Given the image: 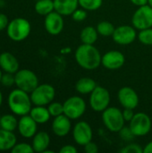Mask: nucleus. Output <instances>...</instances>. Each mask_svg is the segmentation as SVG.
<instances>
[{"label": "nucleus", "mask_w": 152, "mask_h": 153, "mask_svg": "<svg viewBox=\"0 0 152 153\" xmlns=\"http://www.w3.org/2000/svg\"><path fill=\"white\" fill-rule=\"evenodd\" d=\"M50 115L52 117H57L62 114H64V105L59 103V102H53L50 103L48 108H47Z\"/></svg>", "instance_id": "nucleus-30"}, {"label": "nucleus", "mask_w": 152, "mask_h": 153, "mask_svg": "<svg viewBox=\"0 0 152 153\" xmlns=\"http://www.w3.org/2000/svg\"><path fill=\"white\" fill-rule=\"evenodd\" d=\"M18 126L17 119L12 115H4L0 117V127L2 129L13 132Z\"/></svg>", "instance_id": "nucleus-26"}, {"label": "nucleus", "mask_w": 152, "mask_h": 153, "mask_svg": "<svg viewBox=\"0 0 152 153\" xmlns=\"http://www.w3.org/2000/svg\"><path fill=\"white\" fill-rule=\"evenodd\" d=\"M72 17L76 22H82V21H84L87 18V12L83 8H82V9H78L77 8L72 13Z\"/></svg>", "instance_id": "nucleus-33"}, {"label": "nucleus", "mask_w": 152, "mask_h": 153, "mask_svg": "<svg viewBox=\"0 0 152 153\" xmlns=\"http://www.w3.org/2000/svg\"><path fill=\"white\" fill-rule=\"evenodd\" d=\"M138 39L139 40L147 46H151L152 45V29H144L142 30L139 34H138Z\"/></svg>", "instance_id": "nucleus-29"}, {"label": "nucleus", "mask_w": 152, "mask_h": 153, "mask_svg": "<svg viewBox=\"0 0 152 153\" xmlns=\"http://www.w3.org/2000/svg\"><path fill=\"white\" fill-rule=\"evenodd\" d=\"M8 19L7 16L4 13H0V30H3L8 26Z\"/></svg>", "instance_id": "nucleus-39"}, {"label": "nucleus", "mask_w": 152, "mask_h": 153, "mask_svg": "<svg viewBox=\"0 0 152 153\" xmlns=\"http://www.w3.org/2000/svg\"><path fill=\"white\" fill-rule=\"evenodd\" d=\"M130 129L134 136L147 135L151 129V117L142 112L134 114L133 119L130 121Z\"/></svg>", "instance_id": "nucleus-10"}, {"label": "nucleus", "mask_w": 152, "mask_h": 153, "mask_svg": "<svg viewBox=\"0 0 152 153\" xmlns=\"http://www.w3.org/2000/svg\"><path fill=\"white\" fill-rule=\"evenodd\" d=\"M37 1H39V0H37Z\"/></svg>", "instance_id": "nucleus-45"}, {"label": "nucleus", "mask_w": 152, "mask_h": 153, "mask_svg": "<svg viewBox=\"0 0 152 153\" xmlns=\"http://www.w3.org/2000/svg\"><path fill=\"white\" fill-rule=\"evenodd\" d=\"M30 116L37 122V124H45L49 120L51 115L48 109L44 108V106H37L31 108Z\"/></svg>", "instance_id": "nucleus-22"}, {"label": "nucleus", "mask_w": 152, "mask_h": 153, "mask_svg": "<svg viewBox=\"0 0 152 153\" xmlns=\"http://www.w3.org/2000/svg\"><path fill=\"white\" fill-rule=\"evenodd\" d=\"M119 134H120V136L122 139H124L125 141H130V140H133L134 136V134H133V132L131 131L130 127L127 128V127H123L120 131H119Z\"/></svg>", "instance_id": "nucleus-35"}, {"label": "nucleus", "mask_w": 152, "mask_h": 153, "mask_svg": "<svg viewBox=\"0 0 152 153\" xmlns=\"http://www.w3.org/2000/svg\"><path fill=\"white\" fill-rule=\"evenodd\" d=\"M64 105V114L70 119H78L86 110V103L84 100L78 96L67 99Z\"/></svg>", "instance_id": "nucleus-8"}, {"label": "nucleus", "mask_w": 152, "mask_h": 153, "mask_svg": "<svg viewBox=\"0 0 152 153\" xmlns=\"http://www.w3.org/2000/svg\"><path fill=\"white\" fill-rule=\"evenodd\" d=\"M134 5L137 6H142L145 4H148V0H130Z\"/></svg>", "instance_id": "nucleus-40"}, {"label": "nucleus", "mask_w": 152, "mask_h": 153, "mask_svg": "<svg viewBox=\"0 0 152 153\" xmlns=\"http://www.w3.org/2000/svg\"><path fill=\"white\" fill-rule=\"evenodd\" d=\"M55 11L62 15H72L79 5V0H53Z\"/></svg>", "instance_id": "nucleus-19"}, {"label": "nucleus", "mask_w": 152, "mask_h": 153, "mask_svg": "<svg viewBox=\"0 0 152 153\" xmlns=\"http://www.w3.org/2000/svg\"><path fill=\"white\" fill-rule=\"evenodd\" d=\"M79 4L87 11H95L101 6L102 0H79Z\"/></svg>", "instance_id": "nucleus-28"}, {"label": "nucleus", "mask_w": 152, "mask_h": 153, "mask_svg": "<svg viewBox=\"0 0 152 153\" xmlns=\"http://www.w3.org/2000/svg\"><path fill=\"white\" fill-rule=\"evenodd\" d=\"M132 23L140 30L152 27V7L150 4L139 6L132 18Z\"/></svg>", "instance_id": "nucleus-9"}, {"label": "nucleus", "mask_w": 152, "mask_h": 153, "mask_svg": "<svg viewBox=\"0 0 152 153\" xmlns=\"http://www.w3.org/2000/svg\"><path fill=\"white\" fill-rule=\"evenodd\" d=\"M18 129L22 136L31 138L37 132V122L30 116H22L18 122Z\"/></svg>", "instance_id": "nucleus-16"}, {"label": "nucleus", "mask_w": 152, "mask_h": 153, "mask_svg": "<svg viewBox=\"0 0 152 153\" xmlns=\"http://www.w3.org/2000/svg\"><path fill=\"white\" fill-rule=\"evenodd\" d=\"M54 10V1L52 0H39L35 4V11L40 15H47Z\"/></svg>", "instance_id": "nucleus-25"}, {"label": "nucleus", "mask_w": 152, "mask_h": 153, "mask_svg": "<svg viewBox=\"0 0 152 153\" xmlns=\"http://www.w3.org/2000/svg\"><path fill=\"white\" fill-rule=\"evenodd\" d=\"M96 86H97L96 82L93 79L89 77H84L80 79L76 82L75 89L81 94H88V93H91L93 90L96 88Z\"/></svg>", "instance_id": "nucleus-23"}, {"label": "nucleus", "mask_w": 152, "mask_h": 153, "mask_svg": "<svg viewBox=\"0 0 152 153\" xmlns=\"http://www.w3.org/2000/svg\"><path fill=\"white\" fill-rule=\"evenodd\" d=\"M73 136L77 144L84 146L92 140V129L87 122L81 121L74 126L73 130Z\"/></svg>", "instance_id": "nucleus-11"}, {"label": "nucleus", "mask_w": 152, "mask_h": 153, "mask_svg": "<svg viewBox=\"0 0 152 153\" xmlns=\"http://www.w3.org/2000/svg\"><path fill=\"white\" fill-rule=\"evenodd\" d=\"M120 152L122 153H142L143 152V149L139 144L131 143V144L126 145Z\"/></svg>", "instance_id": "nucleus-32"}, {"label": "nucleus", "mask_w": 152, "mask_h": 153, "mask_svg": "<svg viewBox=\"0 0 152 153\" xmlns=\"http://www.w3.org/2000/svg\"><path fill=\"white\" fill-rule=\"evenodd\" d=\"M45 28L51 35H58L64 29V19L57 12H51L45 18Z\"/></svg>", "instance_id": "nucleus-15"}, {"label": "nucleus", "mask_w": 152, "mask_h": 153, "mask_svg": "<svg viewBox=\"0 0 152 153\" xmlns=\"http://www.w3.org/2000/svg\"><path fill=\"white\" fill-rule=\"evenodd\" d=\"M13 74H10V73H6L5 74H3L2 78H1V83L4 86H7V87L14 84L15 83V77Z\"/></svg>", "instance_id": "nucleus-34"}, {"label": "nucleus", "mask_w": 152, "mask_h": 153, "mask_svg": "<svg viewBox=\"0 0 152 153\" xmlns=\"http://www.w3.org/2000/svg\"><path fill=\"white\" fill-rule=\"evenodd\" d=\"M84 147V151L85 152L87 153H97L99 152V148L97 146L96 143H92V142H90L88 143L86 145L83 146Z\"/></svg>", "instance_id": "nucleus-36"}, {"label": "nucleus", "mask_w": 152, "mask_h": 153, "mask_svg": "<svg viewBox=\"0 0 152 153\" xmlns=\"http://www.w3.org/2000/svg\"><path fill=\"white\" fill-rule=\"evenodd\" d=\"M50 137L46 132H39L34 135L32 148L36 152H44L49 146Z\"/></svg>", "instance_id": "nucleus-20"}, {"label": "nucleus", "mask_w": 152, "mask_h": 153, "mask_svg": "<svg viewBox=\"0 0 152 153\" xmlns=\"http://www.w3.org/2000/svg\"><path fill=\"white\" fill-rule=\"evenodd\" d=\"M55 89L50 84L38 85L33 91H31L30 99L36 106H45L51 103L55 98Z\"/></svg>", "instance_id": "nucleus-7"}, {"label": "nucleus", "mask_w": 152, "mask_h": 153, "mask_svg": "<svg viewBox=\"0 0 152 153\" xmlns=\"http://www.w3.org/2000/svg\"><path fill=\"white\" fill-rule=\"evenodd\" d=\"M123 116H124V118L125 121L130 122L133 119L134 113H133V109H131V108H125V110L123 111Z\"/></svg>", "instance_id": "nucleus-37"}, {"label": "nucleus", "mask_w": 152, "mask_h": 153, "mask_svg": "<svg viewBox=\"0 0 152 153\" xmlns=\"http://www.w3.org/2000/svg\"><path fill=\"white\" fill-rule=\"evenodd\" d=\"M148 4L152 7V0H148Z\"/></svg>", "instance_id": "nucleus-43"}, {"label": "nucleus", "mask_w": 152, "mask_h": 153, "mask_svg": "<svg viewBox=\"0 0 152 153\" xmlns=\"http://www.w3.org/2000/svg\"><path fill=\"white\" fill-rule=\"evenodd\" d=\"M60 153H76L77 152V149L75 147H73V145H65L61 148V150L59 151Z\"/></svg>", "instance_id": "nucleus-38"}, {"label": "nucleus", "mask_w": 152, "mask_h": 153, "mask_svg": "<svg viewBox=\"0 0 152 153\" xmlns=\"http://www.w3.org/2000/svg\"><path fill=\"white\" fill-rule=\"evenodd\" d=\"M28 92L17 89L13 90L8 97V106L13 113L18 116H25L31 110V99Z\"/></svg>", "instance_id": "nucleus-2"}, {"label": "nucleus", "mask_w": 152, "mask_h": 153, "mask_svg": "<svg viewBox=\"0 0 152 153\" xmlns=\"http://www.w3.org/2000/svg\"><path fill=\"white\" fill-rule=\"evenodd\" d=\"M109 103L110 94L108 91L104 87L97 85L90 97V105L91 108L96 112H103L108 108Z\"/></svg>", "instance_id": "nucleus-6"}, {"label": "nucleus", "mask_w": 152, "mask_h": 153, "mask_svg": "<svg viewBox=\"0 0 152 153\" xmlns=\"http://www.w3.org/2000/svg\"><path fill=\"white\" fill-rule=\"evenodd\" d=\"M15 84L16 86L26 91L31 92L39 85V80L37 75L30 70L22 69L15 73Z\"/></svg>", "instance_id": "nucleus-5"}, {"label": "nucleus", "mask_w": 152, "mask_h": 153, "mask_svg": "<svg viewBox=\"0 0 152 153\" xmlns=\"http://www.w3.org/2000/svg\"><path fill=\"white\" fill-rule=\"evenodd\" d=\"M71 128L72 126L70 118L66 117L65 114L56 117L52 123V130L54 134L60 137L67 135L70 133Z\"/></svg>", "instance_id": "nucleus-17"}, {"label": "nucleus", "mask_w": 152, "mask_h": 153, "mask_svg": "<svg viewBox=\"0 0 152 153\" xmlns=\"http://www.w3.org/2000/svg\"><path fill=\"white\" fill-rule=\"evenodd\" d=\"M136 36L135 29L129 25H122L116 28L112 35L114 41L120 45H129L133 43L135 40Z\"/></svg>", "instance_id": "nucleus-12"}, {"label": "nucleus", "mask_w": 152, "mask_h": 153, "mask_svg": "<svg viewBox=\"0 0 152 153\" xmlns=\"http://www.w3.org/2000/svg\"><path fill=\"white\" fill-rule=\"evenodd\" d=\"M0 67L5 73L15 74L19 70V62L11 53L4 52L0 55Z\"/></svg>", "instance_id": "nucleus-18"}, {"label": "nucleus", "mask_w": 152, "mask_h": 153, "mask_svg": "<svg viewBox=\"0 0 152 153\" xmlns=\"http://www.w3.org/2000/svg\"><path fill=\"white\" fill-rule=\"evenodd\" d=\"M143 152L145 153H152V142H150L145 148L143 149Z\"/></svg>", "instance_id": "nucleus-41"}, {"label": "nucleus", "mask_w": 152, "mask_h": 153, "mask_svg": "<svg viewBox=\"0 0 152 153\" xmlns=\"http://www.w3.org/2000/svg\"><path fill=\"white\" fill-rule=\"evenodd\" d=\"M2 72H1V70H0V82H1V78H2Z\"/></svg>", "instance_id": "nucleus-44"}, {"label": "nucleus", "mask_w": 152, "mask_h": 153, "mask_svg": "<svg viewBox=\"0 0 152 153\" xmlns=\"http://www.w3.org/2000/svg\"><path fill=\"white\" fill-rule=\"evenodd\" d=\"M2 101H3V96H2V93H1V91H0V106H1V104H2Z\"/></svg>", "instance_id": "nucleus-42"}, {"label": "nucleus", "mask_w": 152, "mask_h": 153, "mask_svg": "<svg viewBox=\"0 0 152 153\" xmlns=\"http://www.w3.org/2000/svg\"><path fill=\"white\" fill-rule=\"evenodd\" d=\"M34 152L32 146L28 143H19L15 144L12 149L13 153H32Z\"/></svg>", "instance_id": "nucleus-31"}, {"label": "nucleus", "mask_w": 152, "mask_h": 153, "mask_svg": "<svg viewBox=\"0 0 152 153\" xmlns=\"http://www.w3.org/2000/svg\"><path fill=\"white\" fill-rule=\"evenodd\" d=\"M101 59L102 57L99 51L93 45L82 43L75 51V60L77 64L86 70L97 69L101 64Z\"/></svg>", "instance_id": "nucleus-1"}, {"label": "nucleus", "mask_w": 152, "mask_h": 153, "mask_svg": "<svg viewBox=\"0 0 152 153\" xmlns=\"http://www.w3.org/2000/svg\"><path fill=\"white\" fill-rule=\"evenodd\" d=\"M98 30L92 26L85 27L80 34L81 40L83 44L93 45L98 39Z\"/></svg>", "instance_id": "nucleus-24"}, {"label": "nucleus", "mask_w": 152, "mask_h": 153, "mask_svg": "<svg viewBox=\"0 0 152 153\" xmlns=\"http://www.w3.org/2000/svg\"><path fill=\"white\" fill-rule=\"evenodd\" d=\"M125 62L123 53L117 50H111L107 52L101 59L103 66L109 70H116L121 68Z\"/></svg>", "instance_id": "nucleus-14"}, {"label": "nucleus", "mask_w": 152, "mask_h": 153, "mask_svg": "<svg viewBox=\"0 0 152 153\" xmlns=\"http://www.w3.org/2000/svg\"><path fill=\"white\" fill-rule=\"evenodd\" d=\"M16 144V137L11 131L0 130V151L12 150Z\"/></svg>", "instance_id": "nucleus-21"}, {"label": "nucleus", "mask_w": 152, "mask_h": 153, "mask_svg": "<svg viewBox=\"0 0 152 153\" xmlns=\"http://www.w3.org/2000/svg\"><path fill=\"white\" fill-rule=\"evenodd\" d=\"M115 27L114 25L107 21H103L99 22L98 26H97V30L99 32V34L102 35V36H112L114 31H115Z\"/></svg>", "instance_id": "nucleus-27"}, {"label": "nucleus", "mask_w": 152, "mask_h": 153, "mask_svg": "<svg viewBox=\"0 0 152 153\" xmlns=\"http://www.w3.org/2000/svg\"><path fill=\"white\" fill-rule=\"evenodd\" d=\"M118 100L125 108L134 109L139 104V97L136 91L131 87H123L118 91Z\"/></svg>", "instance_id": "nucleus-13"}, {"label": "nucleus", "mask_w": 152, "mask_h": 153, "mask_svg": "<svg viewBox=\"0 0 152 153\" xmlns=\"http://www.w3.org/2000/svg\"><path fill=\"white\" fill-rule=\"evenodd\" d=\"M30 23L24 18H16L8 23L7 35L14 41L24 40L30 32Z\"/></svg>", "instance_id": "nucleus-3"}, {"label": "nucleus", "mask_w": 152, "mask_h": 153, "mask_svg": "<svg viewBox=\"0 0 152 153\" xmlns=\"http://www.w3.org/2000/svg\"><path fill=\"white\" fill-rule=\"evenodd\" d=\"M102 120L105 126L111 132H119L125 126L123 112L117 108H108L103 111Z\"/></svg>", "instance_id": "nucleus-4"}]
</instances>
